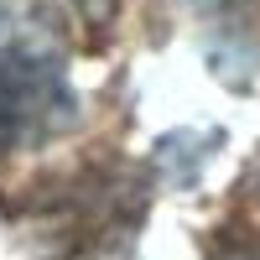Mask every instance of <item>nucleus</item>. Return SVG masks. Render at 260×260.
<instances>
[{
	"label": "nucleus",
	"instance_id": "f03ea898",
	"mask_svg": "<svg viewBox=\"0 0 260 260\" xmlns=\"http://www.w3.org/2000/svg\"><path fill=\"white\" fill-rule=\"evenodd\" d=\"M255 260H260V250H255Z\"/></svg>",
	"mask_w": 260,
	"mask_h": 260
},
{
	"label": "nucleus",
	"instance_id": "f257e3e1",
	"mask_svg": "<svg viewBox=\"0 0 260 260\" xmlns=\"http://www.w3.org/2000/svg\"><path fill=\"white\" fill-rule=\"evenodd\" d=\"M62 110H68L62 62L31 31H21L16 16L0 11V151L26 141Z\"/></svg>",
	"mask_w": 260,
	"mask_h": 260
}]
</instances>
